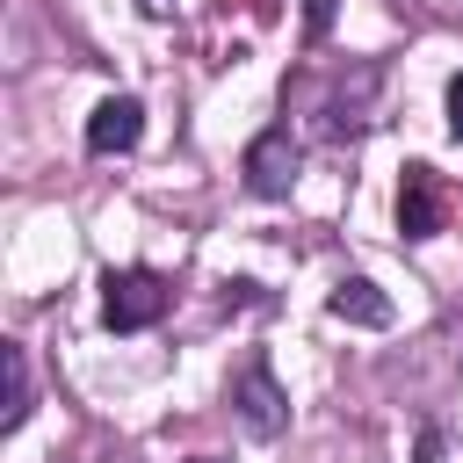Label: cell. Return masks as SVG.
Segmentation results:
<instances>
[{
	"label": "cell",
	"instance_id": "cell-8",
	"mask_svg": "<svg viewBox=\"0 0 463 463\" xmlns=\"http://www.w3.org/2000/svg\"><path fill=\"white\" fill-rule=\"evenodd\" d=\"M304 29L326 36V29H333V0H304Z\"/></svg>",
	"mask_w": 463,
	"mask_h": 463
},
{
	"label": "cell",
	"instance_id": "cell-1",
	"mask_svg": "<svg viewBox=\"0 0 463 463\" xmlns=\"http://www.w3.org/2000/svg\"><path fill=\"white\" fill-rule=\"evenodd\" d=\"M224 398H232V412H239V427H246L253 441H275V434L289 427V398H282L268 354H246V362L232 369V383H224Z\"/></svg>",
	"mask_w": 463,
	"mask_h": 463
},
{
	"label": "cell",
	"instance_id": "cell-4",
	"mask_svg": "<svg viewBox=\"0 0 463 463\" xmlns=\"http://www.w3.org/2000/svg\"><path fill=\"white\" fill-rule=\"evenodd\" d=\"M289 181H297V137H289V123H275L246 145V188L275 203V195H289Z\"/></svg>",
	"mask_w": 463,
	"mask_h": 463
},
{
	"label": "cell",
	"instance_id": "cell-5",
	"mask_svg": "<svg viewBox=\"0 0 463 463\" xmlns=\"http://www.w3.org/2000/svg\"><path fill=\"white\" fill-rule=\"evenodd\" d=\"M137 137H145V109H137L130 94H109V101L87 116V152H101V159H109V152H130Z\"/></svg>",
	"mask_w": 463,
	"mask_h": 463
},
{
	"label": "cell",
	"instance_id": "cell-7",
	"mask_svg": "<svg viewBox=\"0 0 463 463\" xmlns=\"http://www.w3.org/2000/svg\"><path fill=\"white\" fill-rule=\"evenodd\" d=\"M0 369H7V434H14V427L29 420V354L7 340V347H0Z\"/></svg>",
	"mask_w": 463,
	"mask_h": 463
},
{
	"label": "cell",
	"instance_id": "cell-3",
	"mask_svg": "<svg viewBox=\"0 0 463 463\" xmlns=\"http://www.w3.org/2000/svg\"><path fill=\"white\" fill-rule=\"evenodd\" d=\"M449 224V188H441V174L434 166H405V181H398V232L405 239H434Z\"/></svg>",
	"mask_w": 463,
	"mask_h": 463
},
{
	"label": "cell",
	"instance_id": "cell-9",
	"mask_svg": "<svg viewBox=\"0 0 463 463\" xmlns=\"http://www.w3.org/2000/svg\"><path fill=\"white\" fill-rule=\"evenodd\" d=\"M449 137H456V145H463V72H456V80H449Z\"/></svg>",
	"mask_w": 463,
	"mask_h": 463
},
{
	"label": "cell",
	"instance_id": "cell-11",
	"mask_svg": "<svg viewBox=\"0 0 463 463\" xmlns=\"http://www.w3.org/2000/svg\"><path fill=\"white\" fill-rule=\"evenodd\" d=\"M195 463H217V456H195Z\"/></svg>",
	"mask_w": 463,
	"mask_h": 463
},
{
	"label": "cell",
	"instance_id": "cell-2",
	"mask_svg": "<svg viewBox=\"0 0 463 463\" xmlns=\"http://www.w3.org/2000/svg\"><path fill=\"white\" fill-rule=\"evenodd\" d=\"M166 275H152V268H116V275H101V318L116 326V333H145L159 311H166Z\"/></svg>",
	"mask_w": 463,
	"mask_h": 463
},
{
	"label": "cell",
	"instance_id": "cell-10",
	"mask_svg": "<svg viewBox=\"0 0 463 463\" xmlns=\"http://www.w3.org/2000/svg\"><path fill=\"white\" fill-rule=\"evenodd\" d=\"M137 7H145V14H152V22H159V14H166V7H174V0H137Z\"/></svg>",
	"mask_w": 463,
	"mask_h": 463
},
{
	"label": "cell",
	"instance_id": "cell-6",
	"mask_svg": "<svg viewBox=\"0 0 463 463\" xmlns=\"http://www.w3.org/2000/svg\"><path fill=\"white\" fill-rule=\"evenodd\" d=\"M326 311L347 318V326H391V297H383L369 275H340L333 297H326Z\"/></svg>",
	"mask_w": 463,
	"mask_h": 463
}]
</instances>
